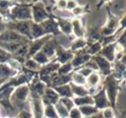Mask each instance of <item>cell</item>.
<instances>
[{
  "label": "cell",
  "instance_id": "cell-1",
  "mask_svg": "<svg viewBox=\"0 0 126 118\" xmlns=\"http://www.w3.org/2000/svg\"><path fill=\"white\" fill-rule=\"evenodd\" d=\"M103 88L106 92V95L111 104V108L117 113V101H118V95L120 91V81L117 80L113 74L108 75L104 79Z\"/></svg>",
  "mask_w": 126,
  "mask_h": 118
},
{
  "label": "cell",
  "instance_id": "cell-2",
  "mask_svg": "<svg viewBox=\"0 0 126 118\" xmlns=\"http://www.w3.org/2000/svg\"><path fill=\"white\" fill-rule=\"evenodd\" d=\"M33 4H19L17 6L12 7L10 14L13 21H32V6Z\"/></svg>",
  "mask_w": 126,
  "mask_h": 118
},
{
  "label": "cell",
  "instance_id": "cell-3",
  "mask_svg": "<svg viewBox=\"0 0 126 118\" xmlns=\"http://www.w3.org/2000/svg\"><path fill=\"white\" fill-rule=\"evenodd\" d=\"M31 95L29 85H21L14 89L11 96V102L16 108H24L27 106V100Z\"/></svg>",
  "mask_w": 126,
  "mask_h": 118
},
{
  "label": "cell",
  "instance_id": "cell-4",
  "mask_svg": "<svg viewBox=\"0 0 126 118\" xmlns=\"http://www.w3.org/2000/svg\"><path fill=\"white\" fill-rule=\"evenodd\" d=\"M107 20L105 22V24L101 27V33L103 37H110V36H115L116 37V32L119 30L120 27V19L119 17L115 16L114 14L111 13V12L109 11L107 7Z\"/></svg>",
  "mask_w": 126,
  "mask_h": 118
},
{
  "label": "cell",
  "instance_id": "cell-5",
  "mask_svg": "<svg viewBox=\"0 0 126 118\" xmlns=\"http://www.w3.org/2000/svg\"><path fill=\"white\" fill-rule=\"evenodd\" d=\"M31 25H32V21H11L6 24V27L9 28V30L15 31L21 34L22 36L28 38L30 41H32Z\"/></svg>",
  "mask_w": 126,
  "mask_h": 118
},
{
  "label": "cell",
  "instance_id": "cell-6",
  "mask_svg": "<svg viewBox=\"0 0 126 118\" xmlns=\"http://www.w3.org/2000/svg\"><path fill=\"white\" fill-rule=\"evenodd\" d=\"M32 22L41 24L50 17V15L46 10L44 2H33L32 6Z\"/></svg>",
  "mask_w": 126,
  "mask_h": 118
},
{
  "label": "cell",
  "instance_id": "cell-7",
  "mask_svg": "<svg viewBox=\"0 0 126 118\" xmlns=\"http://www.w3.org/2000/svg\"><path fill=\"white\" fill-rule=\"evenodd\" d=\"M31 112L34 118H45L44 116V110L45 105L43 103L42 97H40L39 95L35 93H31Z\"/></svg>",
  "mask_w": 126,
  "mask_h": 118
},
{
  "label": "cell",
  "instance_id": "cell-8",
  "mask_svg": "<svg viewBox=\"0 0 126 118\" xmlns=\"http://www.w3.org/2000/svg\"><path fill=\"white\" fill-rule=\"evenodd\" d=\"M92 97L94 99V106L99 111H103L104 109L111 107V104H110L107 95H106V92L103 87L97 93L92 95Z\"/></svg>",
  "mask_w": 126,
  "mask_h": 118
},
{
  "label": "cell",
  "instance_id": "cell-9",
  "mask_svg": "<svg viewBox=\"0 0 126 118\" xmlns=\"http://www.w3.org/2000/svg\"><path fill=\"white\" fill-rule=\"evenodd\" d=\"M53 37L51 35H46L44 37L39 38L36 40H32L29 44V51H28V58H32L37 52L41 51L43 46H44L46 42H47L49 39Z\"/></svg>",
  "mask_w": 126,
  "mask_h": 118
},
{
  "label": "cell",
  "instance_id": "cell-10",
  "mask_svg": "<svg viewBox=\"0 0 126 118\" xmlns=\"http://www.w3.org/2000/svg\"><path fill=\"white\" fill-rule=\"evenodd\" d=\"M92 59L95 61V63L97 64L98 70L101 71V73L102 75H104L105 77L108 75L112 74V71H113V64L107 61L105 58H103L102 56L100 54L95 55L92 57Z\"/></svg>",
  "mask_w": 126,
  "mask_h": 118
},
{
  "label": "cell",
  "instance_id": "cell-11",
  "mask_svg": "<svg viewBox=\"0 0 126 118\" xmlns=\"http://www.w3.org/2000/svg\"><path fill=\"white\" fill-rule=\"evenodd\" d=\"M0 42L5 43H15V42H31L28 38L22 36L17 32L11 30L4 31L0 34Z\"/></svg>",
  "mask_w": 126,
  "mask_h": 118
},
{
  "label": "cell",
  "instance_id": "cell-12",
  "mask_svg": "<svg viewBox=\"0 0 126 118\" xmlns=\"http://www.w3.org/2000/svg\"><path fill=\"white\" fill-rule=\"evenodd\" d=\"M91 58H92V56H90L85 51V49L79 50L77 52H74V57H73V59L71 61V64L73 66L74 71L82 68V66H84L86 63L91 60Z\"/></svg>",
  "mask_w": 126,
  "mask_h": 118
},
{
  "label": "cell",
  "instance_id": "cell-13",
  "mask_svg": "<svg viewBox=\"0 0 126 118\" xmlns=\"http://www.w3.org/2000/svg\"><path fill=\"white\" fill-rule=\"evenodd\" d=\"M41 26L43 27L45 32L47 35H51L53 37L57 36L58 34H60V30H59V27H58V23L55 20L54 16L51 14L50 17L48 19H47L46 21L41 23Z\"/></svg>",
  "mask_w": 126,
  "mask_h": 118
},
{
  "label": "cell",
  "instance_id": "cell-14",
  "mask_svg": "<svg viewBox=\"0 0 126 118\" xmlns=\"http://www.w3.org/2000/svg\"><path fill=\"white\" fill-rule=\"evenodd\" d=\"M73 57H74V53L69 49H63V47H61L57 44L56 56H55V60L57 62H59L61 65H63V64L71 62Z\"/></svg>",
  "mask_w": 126,
  "mask_h": 118
},
{
  "label": "cell",
  "instance_id": "cell-15",
  "mask_svg": "<svg viewBox=\"0 0 126 118\" xmlns=\"http://www.w3.org/2000/svg\"><path fill=\"white\" fill-rule=\"evenodd\" d=\"M71 83V73L67 75L59 74L58 72H54L50 75V81H49V88H56L59 86H63L66 84Z\"/></svg>",
  "mask_w": 126,
  "mask_h": 118
},
{
  "label": "cell",
  "instance_id": "cell-16",
  "mask_svg": "<svg viewBox=\"0 0 126 118\" xmlns=\"http://www.w3.org/2000/svg\"><path fill=\"white\" fill-rule=\"evenodd\" d=\"M72 23V35L75 38H85L86 31L84 28V23H82L81 18H73Z\"/></svg>",
  "mask_w": 126,
  "mask_h": 118
},
{
  "label": "cell",
  "instance_id": "cell-17",
  "mask_svg": "<svg viewBox=\"0 0 126 118\" xmlns=\"http://www.w3.org/2000/svg\"><path fill=\"white\" fill-rule=\"evenodd\" d=\"M42 100L44 105H56L60 100V96L55 92L53 88L47 87L44 93V95L42 96Z\"/></svg>",
  "mask_w": 126,
  "mask_h": 118
},
{
  "label": "cell",
  "instance_id": "cell-18",
  "mask_svg": "<svg viewBox=\"0 0 126 118\" xmlns=\"http://www.w3.org/2000/svg\"><path fill=\"white\" fill-rule=\"evenodd\" d=\"M99 54L102 56L103 58H105L107 61L113 64L117 58V56H116V42L110 43L104 47H102V49Z\"/></svg>",
  "mask_w": 126,
  "mask_h": 118
},
{
  "label": "cell",
  "instance_id": "cell-19",
  "mask_svg": "<svg viewBox=\"0 0 126 118\" xmlns=\"http://www.w3.org/2000/svg\"><path fill=\"white\" fill-rule=\"evenodd\" d=\"M56 45L57 43L55 38L52 37L47 42H46V44L43 46L41 51L43 53H45L50 60H54L55 56H56Z\"/></svg>",
  "mask_w": 126,
  "mask_h": 118
},
{
  "label": "cell",
  "instance_id": "cell-20",
  "mask_svg": "<svg viewBox=\"0 0 126 118\" xmlns=\"http://www.w3.org/2000/svg\"><path fill=\"white\" fill-rule=\"evenodd\" d=\"M112 74L117 80L120 81V82L126 79V67L120 60H116L114 62Z\"/></svg>",
  "mask_w": 126,
  "mask_h": 118
},
{
  "label": "cell",
  "instance_id": "cell-21",
  "mask_svg": "<svg viewBox=\"0 0 126 118\" xmlns=\"http://www.w3.org/2000/svg\"><path fill=\"white\" fill-rule=\"evenodd\" d=\"M54 18L58 23V27H59V30H60L61 33H63L64 35H67V36L72 35V23H71L72 19L59 18V17H55V16H54Z\"/></svg>",
  "mask_w": 126,
  "mask_h": 118
},
{
  "label": "cell",
  "instance_id": "cell-22",
  "mask_svg": "<svg viewBox=\"0 0 126 118\" xmlns=\"http://www.w3.org/2000/svg\"><path fill=\"white\" fill-rule=\"evenodd\" d=\"M30 42H15V43H5L0 42V48L9 53H15L18 50H20L23 46H25Z\"/></svg>",
  "mask_w": 126,
  "mask_h": 118
},
{
  "label": "cell",
  "instance_id": "cell-23",
  "mask_svg": "<svg viewBox=\"0 0 126 118\" xmlns=\"http://www.w3.org/2000/svg\"><path fill=\"white\" fill-rule=\"evenodd\" d=\"M55 90V92L58 93V95L60 96V98H73V93L71 90L70 84L63 85V86H59V87L53 88Z\"/></svg>",
  "mask_w": 126,
  "mask_h": 118
},
{
  "label": "cell",
  "instance_id": "cell-24",
  "mask_svg": "<svg viewBox=\"0 0 126 118\" xmlns=\"http://www.w3.org/2000/svg\"><path fill=\"white\" fill-rule=\"evenodd\" d=\"M101 75L98 71H94L93 73L89 75L86 78V85L85 87L87 88V90L90 89H95V88L99 87L101 84Z\"/></svg>",
  "mask_w": 126,
  "mask_h": 118
},
{
  "label": "cell",
  "instance_id": "cell-25",
  "mask_svg": "<svg viewBox=\"0 0 126 118\" xmlns=\"http://www.w3.org/2000/svg\"><path fill=\"white\" fill-rule=\"evenodd\" d=\"M31 33H32V40H36L39 38H42L46 36V32H45L43 27L41 24H37L32 21V25H31Z\"/></svg>",
  "mask_w": 126,
  "mask_h": 118
},
{
  "label": "cell",
  "instance_id": "cell-26",
  "mask_svg": "<svg viewBox=\"0 0 126 118\" xmlns=\"http://www.w3.org/2000/svg\"><path fill=\"white\" fill-rule=\"evenodd\" d=\"M18 71H14L8 64H0V79H8L14 77Z\"/></svg>",
  "mask_w": 126,
  "mask_h": 118
},
{
  "label": "cell",
  "instance_id": "cell-27",
  "mask_svg": "<svg viewBox=\"0 0 126 118\" xmlns=\"http://www.w3.org/2000/svg\"><path fill=\"white\" fill-rule=\"evenodd\" d=\"M87 40L86 38H75L72 43H71V46H70L69 50L74 53V52H77L79 50H82L83 49L86 48L87 46Z\"/></svg>",
  "mask_w": 126,
  "mask_h": 118
},
{
  "label": "cell",
  "instance_id": "cell-28",
  "mask_svg": "<svg viewBox=\"0 0 126 118\" xmlns=\"http://www.w3.org/2000/svg\"><path fill=\"white\" fill-rule=\"evenodd\" d=\"M102 49V45L101 42L97 41V42H88L87 46L85 48V51L88 53L90 56H95L98 55L100 53V51Z\"/></svg>",
  "mask_w": 126,
  "mask_h": 118
},
{
  "label": "cell",
  "instance_id": "cell-29",
  "mask_svg": "<svg viewBox=\"0 0 126 118\" xmlns=\"http://www.w3.org/2000/svg\"><path fill=\"white\" fill-rule=\"evenodd\" d=\"M73 102L75 107H83V106H94V99L91 95H86L82 97H73Z\"/></svg>",
  "mask_w": 126,
  "mask_h": 118
},
{
  "label": "cell",
  "instance_id": "cell-30",
  "mask_svg": "<svg viewBox=\"0 0 126 118\" xmlns=\"http://www.w3.org/2000/svg\"><path fill=\"white\" fill-rule=\"evenodd\" d=\"M70 86H71V90L74 97H82V96L89 95L88 90L85 86H78L72 83H70Z\"/></svg>",
  "mask_w": 126,
  "mask_h": 118
},
{
  "label": "cell",
  "instance_id": "cell-31",
  "mask_svg": "<svg viewBox=\"0 0 126 118\" xmlns=\"http://www.w3.org/2000/svg\"><path fill=\"white\" fill-rule=\"evenodd\" d=\"M71 83L78 86H85L86 85V78L83 77L81 73H79L77 71H74L71 73Z\"/></svg>",
  "mask_w": 126,
  "mask_h": 118
},
{
  "label": "cell",
  "instance_id": "cell-32",
  "mask_svg": "<svg viewBox=\"0 0 126 118\" xmlns=\"http://www.w3.org/2000/svg\"><path fill=\"white\" fill-rule=\"evenodd\" d=\"M79 109L82 112V117H89L96 114L98 112H100L95 106H83V107H80Z\"/></svg>",
  "mask_w": 126,
  "mask_h": 118
},
{
  "label": "cell",
  "instance_id": "cell-33",
  "mask_svg": "<svg viewBox=\"0 0 126 118\" xmlns=\"http://www.w3.org/2000/svg\"><path fill=\"white\" fill-rule=\"evenodd\" d=\"M32 59H33L34 61H36V62H37L40 66H42V67L45 66V65H47V64H48L50 61H52V60H50L45 53H43L42 51L37 52L35 55L32 57Z\"/></svg>",
  "mask_w": 126,
  "mask_h": 118
},
{
  "label": "cell",
  "instance_id": "cell-34",
  "mask_svg": "<svg viewBox=\"0 0 126 118\" xmlns=\"http://www.w3.org/2000/svg\"><path fill=\"white\" fill-rule=\"evenodd\" d=\"M88 11H89V5L83 6V5H80V4H79L74 10L71 11V13L73 14L74 18H78L79 16H81L82 14H85L86 13H88Z\"/></svg>",
  "mask_w": 126,
  "mask_h": 118
},
{
  "label": "cell",
  "instance_id": "cell-35",
  "mask_svg": "<svg viewBox=\"0 0 126 118\" xmlns=\"http://www.w3.org/2000/svg\"><path fill=\"white\" fill-rule=\"evenodd\" d=\"M24 66H25V69H27V70H30V71H37V72L42 68V66H40L32 58H28L26 60V62L24 63Z\"/></svg>",
  "mask_w": 126,
  "mask_h": 118
},
{
  "label": "cell",
  "instance_id": "cell-36",
  "mask_svg": "<svg viewBox=\"0 0 126 118\" xmlns=\"http://www.w3.org/2000/svg\"><path fill=\"white\" fill-rule=\"evenodd\" d=\"M44 116L46 118H59L54 105H46L44 110Z\"/></svg>",
  "mask_w": 126,
  "mask_h": 118
},
{
  "label": "cell",
  "instance_id": "cell-37",
  "mask_svg": "<svg viewBox=\"0 0 126 118\" xmlns=\"http://www.w3.org/2000/svg\"><path fill=\"white\" fill-rule=\"evenodd\" d=\"M73 71H74L73 66H72L71 62H69V63H66V64H63V65H61L57 72H58L59 74L67 75V74H70V73H72Z\"/></svg>",
  "mask_w": 126,
  "mask_h": 118
},
{
  "label": "cell",
  "instance_id": "cell-38",
  "mask_svg": "<svg viewBox=\"0 0 126 118\" xmlns=\"http://www.w3.org/2000/svg\"><path fill=\"white\" fill-rule=\"evenodd\" d=\"M55 106V109H56L57 114L59 118H68V114H69V112L65 109V107H63L60 102H58Z\"/></svg>",
  "mask_w": 126,
  "mask_h": 118
},
{
  "label": "cell",
  "instance_id": "cell-39",
  "mask_svg": "<svg viewBox=\"0 0 126 118\" xmlns=\"http://www.w3.org/2000/svg\"><path fill=\"white\" fill-rule=\"evenodd\" d=\"M59 102L63 106L65 107V109L70 112L74 107H75V104L73 102V98H60Z\"/></svg>",
  "mask_w": 126,
  "mask_h": 118
},
{
  "label": "cell",
  "instance_id": "cell-40",
  "mask_svg": "<svg viewBox=\"0 0 126 118\" xmlns=\"http://www.w3.org/2000/svg\"><path fill=\"white\" fill-rule=\"evenodd\" d=\"M116 43L118 45H120V47H122L123 50H124V52L126 53V29L121 32V34L120 36L117 38Z\"/></svg>",
  "mask_w": 126,
  "mask_h": 118
},
{
  "label": "cell",
  "instance_id": "cell-41",
  "mask_svg": "<svg viewBox=\"0 0 126 118\" xmlns=\"http://www.w3.org/2000/svg\"><path fill=\"white\" fill-rule=\"evenodd\" d=\"M101 112H102V115H103L104 118H116L117 117V113H116V112L114 111L111 107L104 109L103 111H101Z\"/></svg>",
  "mask_w": 126,
  "mask_h": 118
},
{
  "label": "cell",
  "instance_id": "cell-42",
  "mask_svg": "<svg viewBox=\"0 0 126 118\" xmlns=\"http://www.w3.org/2000/svg\"><path fill=\"white\" fill-rule=\"evenodd\" d=\"M79 73H81V74L83 76V77H85V78H87L89 75L91 74V73H93L95 71H93V70H91V69L87 68V67H82V68L78 69V70H76Z\"/></svg>",
  "mask_w": 126,
  "mask_h": 118
},
{
  "label": "cell",
  "instance_id": "cell-43",
  "mask_svg": "<svg viewBox=\"0 0 126 118\" xmlns=\"http://www.w3.org/2000/svg\"><path fill=\"white\" fill-rule=\"evenodd\" d=\"M68 118H83V117H82V112H81V111H80V109L78 107H74L69 112Z\"/></svg>",
  "mask_w": 126,
  "mask_h": 118
},
{
  "label": "cell",
  "instance_id": "cell-44",
  "mask_svg": "<svg viewBox=\"0 0 126 118\" xmlns=\"http://www.w3.org/2000/svg\"><path fill=\"white\" fill-rule=\"evenodd\" d=\"M11 57H12L11 53L0 49V64H5V62H8L11 59Z\"/></svg>",
  "mask_w": 126,
  "mask_h": 118
},
{
  "label": "cell",
  "instance_id": "cell-45",
  "mask_svg": "<svg viewBox=\"0 0 126 118\" xmlns=\"http://www.w3.org/2000/svg\"><path fill=\"white\" fill-rule=\"evenodd\" d=\"M126 29V13L120 19V27H119V30L116 32V37L118 38V34L120 33V31H123Z\"/></svg>",
  "mask_w": 126,
  "mask_h": 118
},
{
  "label": "cell",
  "instance_id": "cell-46",
  "mask_svg": "<svg viewBox=\"0 0 126 118\" xmlns=\"http://www.w3.org/2000/svg\"><path fill=\"white\" fill-rule=\"evenodd\" d=\"M14 118H34L31 111L29 110H22Z\"/></svg>",
  "mask_w": 126,
  "mask_h": 118
},
{
  "label": "cell",
  "instance_id": "cell-47",
  "mask_svg": "<svg viewBox=\"0 0 126 118\" xmlns=\"http://www.w3.org/2000/svg\"><path fill=\"white\" fill-rule=\"evenodd\" d=\"M78 5H79V3H78L77 1H74V0L67 1V2H66V11L71 12V11H72V10H74Z\"/></svg>",
  "mask_w": 126,
  "mask_h": 118
},
{
  "label": "cell",
  "instance_id": "cell-48",
  "mask_svg": "<svg viewBox=\"0 0 126 118\" xmlns=\"http://www.w3.org/2000/svg\"><path fill=\"white\" fill-rule=\"evenodd\" d=\"M66 2L65 0H60L58 2H55V8L58 10H66Z\"/></svg>",
  "mask_w": 126,
  "mask_h": 118
},
{
  "label": "cell",
  "instance_id": "cell-49",
  "mask_svg": "<svg viewBox=\"0 0 126 118\" xmlns=\"http://www.w3.org/2000/svg\"><path fill=\"white\" fill-rule=\"evenodd\" d=\"M83 118H104V117H103V115H102L101 111H100V112H98L96 114L92 115V116H89V117H83Z\"/></svg>",
  "mask_w": 126,
  "mask_h": 118
},
{
  "label": "cell",
  "instance_id": "cell-50",
  "mask_svg": "<svg viewBox=\"0 0 126 118\" xmlns=\"http://www.w3.org/2000/svg\"><path fill=\"white\" fill-rule=\"evenodd\" d=\"M5 29H6V24H5V23L0 19V34L5 31Z\"/></svg>",
  "mask_w": 126,
  "mask_h": 118
},
{
  "label": "cell",
  "instance_id": "cell-51",
  "mask_svg": "<svg viewBox=\"0 0 126 118\" xmlns=\"http://www.w3.org/2000/svg\"><path fill=\"white\" fill-rule=\"evenodd\" d=\"M120 61L121 63H122V64H123V65H124V66L126 67V53H125V54H123V55L121 56V58L120 59Z\"/></svg>",
  "mask_w": 126,
  "mask_h": 118
},
{
  "label": "cell",
  "instance_id": "cell-52",
  "mask_svg": "<svg viewBox=\"0 0 126 118\" xmlns=\"http://www.w3.org/2000/svg\"><path fill=\"white\" fill-rule=\"evenodd\" d=\"M6 80H7V79H0V86H1L3 83H5V82H6Z\"/></svg>",
  "mask_w": 126,
  "mask_h": 118
},
{
  "label": "cell",
  "instance_id": "cell-53",
  "mask_svg": "<svg viewBox=\"0 0 126 118\" xmlns=\"http://www.w3.org/2000/svg\"><path fill=\"white\" fill-rule=\"evenodd\" d=\"M124 83H125V85H126V79H125V80H124Z\"/></svg>",
  "mask_w": 126,
  "mask_h": 118
},
{
  "label": "cell",
  "instance_id": "cell-54",
  "mask_svg": "<svg viewBox=\"0 0 126 118\" xmlns=\"http://www.w3.org/2000/svg\"><path fill=\"white\" fill-rule=\"evenodd\" d=\"M5 118H10V117H5Z\"/></svg>",
  "mask_w": 126,
  "mask_h": 118
},
{
  "label": "cell",
  "instance_id": "cell-55",
  "mask_svg": "<svg viewBox=\"0 0 126 118\" xmlns=\"http://www.w3.org/2000/svg\"><path fill=\"white\" fill-rule=\"evenodd\" d=\"M116 118H119V117H116Z\"/></svg>",
  "mask_w": 126,
  "mask_h": 118
}]
</instances>
